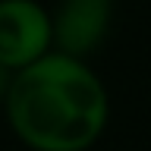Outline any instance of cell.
<instances>
[{"label": "cell", "instance_id": "obj_1", "mask_svg": "<svg viewBox=\"0 0 151 151\" xmlns=\"http://www.w3.org/2000/svg\"><path fill=\"white\" fill-rule=\"evenodd\" d=\"M3 110L25 148L88 151L107 129L110 94L88 60L50 50L13 73Z\"/></svg>", "mask_w": 151, "mask_h": 151}, {"label": "cell", "instance_id": "obj_2", "mask_svg": "<svg viewBox=\"0 0 151 151\" xmlns=\"http://www.w3.org/2000/svg\"><path fill=\"white\" fill-rule=\"evenodd\" d=\"M50 50V9L38 0H0V63L16 73Z\"/></svg>", "mask_w": 151, "mask_h": 151}, {"label": "cell", "instance_id": "obj_3", "mask_svg": "<svg viewBox=\"0 0 151 151\" xmlns=\"http://www.w3.org/2000/svg\"><path fill=\"white\" fill-rule=\"evenodd\" d=\"M50 25L54 50L88 60L110 35L113 0H57L50 9Z\"/></svg>", "mask_w": 151, "mask_h": 151}, {"label": "cell", "instance_id": "obj_4", "mask_svg": "<svg viewBox=\"0 0 151 151\" xmlns=\"http://www.w3.org/2000/svg\"><path fill=\"white\" fill-rule=\"evenodd\" d=\"M9 79H13V73H9L6 66L0 63V104H3V98H6V88H9Z\"/></svg>", "mask_w": 151, "mask_h": 151}]
</instances>
